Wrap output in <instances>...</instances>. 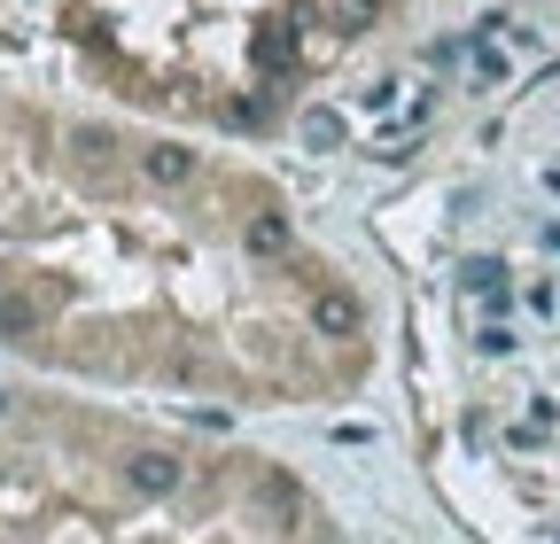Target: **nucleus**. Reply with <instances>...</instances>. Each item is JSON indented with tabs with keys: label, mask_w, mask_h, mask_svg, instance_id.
Wrapping results in <instances>:
<instances>
[{
	"label": "nucleus",
	"mask_w": 560,
	"mask_h": 544,
	"mask_svg": "<svg viewBox=\"0 0 560 544\" xmlns=\"http://www.w3.org/2000/svg\"><path fill=\"white\" fill-rule=\"evenodd\" d=\"M156 187V149L109 179L102 202L39 172V156H0V343L62 351L109 374H156L172 389H280L289 343L359 358L366 311L296 241L289 202L210 172L179 194Z\"/></svg>",
	"instance_id": "f257e3e1"
},
{
	"label": "nucleus",
	"mask_w": 560,
	"mask_h": 544,
	"mask_svg": "<svg viewBox=\"0 0 560 544\" xmlns=\"http://www.w3.org/2000/svg\"><path fill=\"white\" fill-rule=\"evenodd\" d=\"M529 304H537V327L552 334V358H560V226H552V264L529 281ZM529 436L560 459V389H537L529 397Z\"/></svg>",
	"instance_id": "f03ea898"
}]
</instances>
